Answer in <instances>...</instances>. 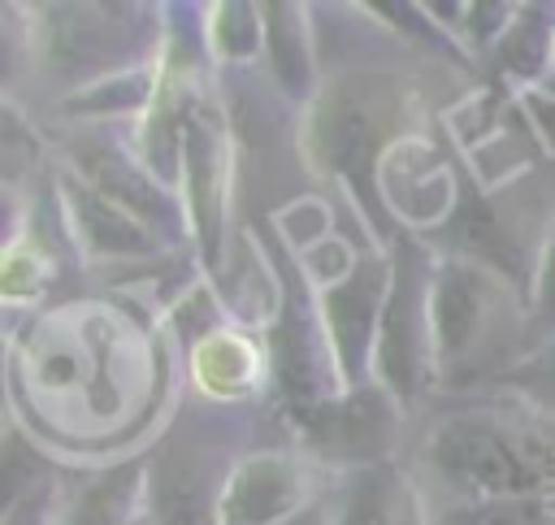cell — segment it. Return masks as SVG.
I'll list each match as a JSON object with an SVG mask.
<instances>
[{"instance_id": "8fae6325", "label": "cell", "mask_w": 555, "mask_h": 525, "mask_svg": "<svg viewBox=\"0 0 555 525\" xmlns=\"http://www.w3.org/2000/svg\"><path fill=\"white\" fill-rule=\"evenodd\" d=\"M56 191H61L65 226H69L74 243L91 260H139V256H152V252L165 247L130 208H121L117 200H108L78 169L56 174Z\"/></svg>"}, {"instance_id": "ac0fdd59", "label": "cell", "mask_w": 555, "mask_h": 525, "mask_svg": "<svg viewBox=\"0 0 555 525\" xmlns=\"http://www.w3.org/2000/svg\"><path fill=\"white\" fill-rule=\"evenodd\" d=\"M160 74L156 65H134V69H121V74H108L100 82H82L74 95L61 100L65 113H78V117H121V113H147L160 95Z\"/></svg>"}, {"instance_id": "6da1fadb", "label": "cell", "mask_w": 555, "mask_h": 525, "mask_svg": "<svg viewBox=\"0 0 555 525\" xmlns=\"http://www.w3.org/2000/svg\"><path fill=\"white\" fill-rule=\"evenodd\" d=\"M421 460L447 490L442 499L477 495H551L555 499V430L525 412L464 408L429 425Z\"/></svg>"}, {"instance_id": "277c9868", "label": "cell", "mask_w": 555, "mask_h": 525, "mask_svg": "<svg viewBox=\"0 0 555 525\" xmlns=\"http://www.w3.org/2000/svg\"><path fill=\"white\" fill-rule=\"evenodd\" d=\"M399 404L377 386H347L321 404L308 408H291L286 421L295 425L304 451L338 473V469H356V464H377L390 460V443L399 430Z\"/></svg>"}, {"instance_id": "ffe728a7", "label": "cell", "mask_w": 555, "mask_h": 525, "mask_svg": "<svg viewBox=\"0 0 555 525\" xmlns=\"http://www.w3.org/2000/svg\"><path fill=\"white\" fill-rule=\"evenodd\" d=\"M499 382L507 390H516L525 404H533L542 412H555V338L538 343L529 356H520L516 364H507Z\"/></svg>"}, {"instance_id": "5b68a950", "label": "cell", "mask_w": 555, "mask_h": 525, "mask_svg": "<svg viewBox=\"0 0 555 525\" xmlns=\"http://www.w3.org/2000/svg\"><path fill=\"white\" fill-rule=\"evenodd\" d=\"M386 291H390V252H364L343 273L312 286L321 330L343 386L373 382V351H377Z\"/></svg>"}, {"instance_id": "8992f818", "label": "cell", "mask_w": 555, "mask_h": 525, "mask_svg": "<svg viewBox=\"0 0 555 525\" xmlns=\"http://www.w3.org/2000/svg\"><path fill=\"white\" fill-rule=\"evenodd\" d=\"M507 304L503 278L473 256H438L434 286H429V317H434V356L438 377L460 373L481 343L494 334Z\"/></svg>"}, {"instance_id": "30bf717a", "label": "cell", "mask_w": 555, "mask_h": 525, "mask_svg": "<svg viewBox=\"0 0 555 525\" xmlns=\"http://www.w3.org/2000/svg\"><path fill=\"white\" fill-rule=\"evenodd\" d=\"M82 165H74L91 187H100L108 200H117L121 208H130L160 243H173V239H186L191 234V217H186V204H182V191L165 187L134 152L126 148H82Z\"/></svg>"}, {"instance_id": "e0dca14e", "label": "cell", "mask_w": 555, "mask_h": 525, "mask_svg": "<svg viewBox=\"0 0 555 525\" xmlns=\"http://www.w3.org/2000/svg\"><path fill=\"white\" fill-rule=\"evenodd\" d=\"M425 525H555L551 495H477L425 503Z\"/></svg>"}, {"instance_id": "7c38bea8", "label": "cell", "mask_w": 555, "mask_h": 525, "mask_svg": "<svg viewBox=\"0 0 555 525\" xmlns=\"http://www.w3.org/2000/svg\"><path fill=\"white\" fill-rule=\"evenodd\" d=\"M325 512L330 525H425V499L395 460L330 473Z\"/></svg>"}, {"instance_id": "603a6c76", "label": "cell", "mask_w": 555, "mask_h": 525, "mask_svg": "<svg viewBox=\"0 0 555 525\" xmlns=\"http://www.w3.org/2000/svg\"><path fill=\"white\" fill-rule=\"evenodd\" d=\"M139 525H147V516H143V521H139Z\"/></svg>"}, {"instance_id": "4fadbf2b", "label": "cell", "mask_w": 555, "mask_h": 525, "mask_svg": "<svg viewBox=\"0 0 555 525\" xmlns=\"http://www.w3.org/2000/svg\"><path fill=\"white\" fill-rule=\"evenodd\" d=\"M147 490H152V460L147 456L117 460L61 490L52 508V525H139L147 516Z\"/></svg>"}, {"instance_id": "52a82bcc", "label": "cell", "mask_w": 555, "mask_h": 525, "mask_svg": "<svg viewBox=\"0 0 555 525\" xmlns=\"http://www.w3.org/2000/svg\"><path fill=\"white\" fill-rule=\"evenodd\" d=\"M330 473L299 451L260 447L238 456L217 495V525H282L295 512L325 499Z\"/></svg>"}, {"instance_id": "3957f363", "label": "cell", "mask_w": 555, "mask_h": 525, "mask_svg": "<svg viewBox=\"0 0 555 525\" xmlns=\"http://www.w3.org/2000/svg\"><path fill=\"white\" fill-rule=\"evenodd\" d=\"M35 13L39 17L30 22V30H39V43H30V52H43V61L65 69V74L91 69V82H100L108 74H121L100 52H117L126 65H139L134 52L156 48V22L147 17L152 9H134V4H108V9L104 4H43Z\"/></svg>"}, {"instance_id": "5bb4252c", "label": "cell", "mask_w": 555, "mask_h": 525, "mask_svg": "<svg viewBox=\"0 0 555 525\" xmlns=\"http://www.w3.org/2000/svg\"><path fill=\"white\" fill-rule=\"evenodd\" d=\"M264 61L273 82L299 100L312 104L317 95V56L308 35V9L304 4H264Z\"/></svg>"}, {"instance_id": "9a60e30c", "label": "cell", "mask_w": 555, "mask_h": 525, "mask_svg": "<svg viewBox=\"0 0 555 525\" xmlns=\"http://www.w3.org/2000/svg\"><path fill=\"white\" fill-rule=\"evenodd\" d=\"M191 360H195L191 369H195L204 395H212V399H243V395H251L256 382L269 369V351L251 347L247 338H238L230 330H217L212 338H204Z\"/></svg>"}, {"instance_id": "ba28073f", "label": "cell", "mask_w": 555, "mask_h": 525, "mask_svg": "<svg viewBox=\"0 0 555 525\" xmlns=\"http://www.w3.org/2000/svg\"><path fill=\"white\" fill-rule=\"evenodd\" d=\"M178 191L191 217V239L199 243L204 265L225 260V234H230V130L217 104L195 95L182 130V174Z\"/></svg>"}, {"instance_id": "7a4b0ae2", "label": "cell", "mask_w": 555, "mask_h": 525, "mask_svg": "<svg viewBox=\"0 0 555 525\" xmlns=\"http://www.w3.org/2000/svg\"><path fill=\"white\" fill-rule=\"evenodd\" d=\"M390 252V291L377 325L373 351V382L399 404H416L438 382L434 356V317H429V286H434V252L412 234H395Z\"/></svg>"}, {"instance_id": "9c48e42d", "label": "cell", "mask_w": 555, "mask_h": 525, "mask_svg": "<svg viewBox=\"0 0 555 525\" xmlns=\"http://www.w3.org/2000/svg\"><path fill=\"white\" fill-rule=\"evenodd\" d=\"M308 148L321 169H330L347 191H356L360 208L373 213L382 208V182H377V156H382V135L373 108L364 100H317L312 126H308Z\"/></svg>"}, {"instance_id": "2e32d148", "label": "cell", "mask_w": 555, "mask_h": 525, "mask_svg": "<svg viewBox=\"0 0 555 525\" xmlns=\"http://www.w3.org/2000/svg\"><path fill=\"white\" fill-rule=\"evenodd\" d=\"M217 486H204L191 464H152V490H147V525H217Z\"/></svg>"}, {"instance_id": "d6986e66", "label": "cell", "mask_w": 555, "mask_h": 525, "mask_svg": "<svg viewBox=\"0 0 555 525\" xmlns=\"http://www.w3.org/2000/svg\"><path fill=\"white\" fill-rule=\"evenodd\" d=\"M204 48L217 61H256L264 56V4H208L204 9Z\"/></svg>"}, {"instance_id": "44dd1931", "label": "cell", "mask_w": 555, "mask_h": 525, "mask_svg": "<svg viewBox=\"0 0 555 525\" xmlns=\"http://www.w3.org/2000/svg\"><path fill=\"white\" fill-rule=\"evenodd\" d=\"M529 330H538V343L555 338V221L542 239L538 265H533V291H529ZM533 343V347H538Z\"/></svg>"}, {"instance_id": "7402d4cb", "label": "cell", "mask_w": 555, "mask_h": 525, "mask_svg": "<svg viewBox=\"0 0 555 525\" xmlns=\"http://www.w3.org/2000/svg\"><path fill=\"white\" fill-rule=\"evenodd\" d=\"M282 525H330V512H325V499H317L312 508H304V512H295L291 521H282Z\"/></svg>"}]
</instances>
